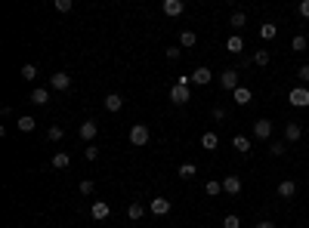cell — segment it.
<instances>
[{
  "instance_id": "cell-1",
  "label": "cell",
  "mask_w": 309,
  "mask_h": 228,
  "mask_svg": "<svg viewBox=\"0 0 309 228\" xmlns=\"http://www.w3.org/2000/svg\"><path fill=\"white\" fill-rule=\"evenodd\" d=\"M148 139H152V133H148L146 123H133V126H130V145H133V148H146Z\"/></svg>"
},
{
  "instance_id": "cell-2",
  "label": "cell",
  "mask_w": 309,
  "mask_h": 228,
  "mask_svg": "<svg viewBox=\"0 0 309 228\" xmlns=\"http://www.w3.org/2000/svg\"><path fill=\"white\" fill-rule=\"evenodd\" d=\"M288 102L294 108H309V90L306 87H294L288 92Z\"/></svg>"
},
{
  "instance_id": "cell-3",
  "label": "cell",
  "mask_w": 309,
  "mask_h": 228,
  "mask_svg": "<svg viewBox=\"0 0 309 228\" xmlns=\"http://www.w3.org/2000/svg\"><path fill=\"white\" fill-rule=\"evenodd\" d=\"M192 99V87H182V83H173L170 87V102L173 105H186Z\"/></svg>"
},
{
  "instance_id": "cell-4",
  "label": "cell",
  "mask_w": 309,
  "mask_h": 228,
  "mask_svg": "<svg viewBox=\"0 0 309 228\" xmlns=\"http://www.w3.org/2000/svg\"><path fill=\"white\" fill-rule=\"evenodd\" d=\"M238 68H226V71H223L220 74V83H223V90H229V92H235L238 87H241V83H238Z\"/></svg>"
},
{
  "instance_id": "cell-5",
  "label": "cell",
  "mask_w": 309,
  "mask_h": 228,
  "mask_svg": "<svg viewBox=\"0 0 309 228\" xmlns=\"http://www.w3.org/2000/svg\"><path fill=\"white\" fill-rule=\"evenodd\" d=\"M96 133H99V123H96V121H83V123L78 126V136H81L83 142H87V145H93Z\"/></svg>"
},
{
  "instance_id": "cell-6",
  "label": "cell",
  "mask_w": 309,
  "mask_h": 228,
  "mask_svg": "<svg viewBox=\"0 0 309 228\" xmlns=\"http://www.w3.org/2000/svg\"><path fill=\"white\" fill-rule=\"evenodd\" d=\"M49 87L59 90V92H65V90L71 87V74H68V71H56V74H49Z\"/></svg>"
},
{
  "instance_id": "cell-7",
  "label": "cell",
  "mask_w": 309,
  "mask_h": 228,
  "mask_svg": "<svg viewBox=\"0 0 309 228\" xmlns=\"http://www.w3.org/2000/svg\"><path fill=\"white\" fill-rule=\"evenodd\" d=\"M211 80H213V71L207 68V65H198V68L192 71V83H195V87H207Z\"/></svg>"
},
{
  "instance_id": "cell-8",
  "label": "cell",
  "mask_w": 309,
  "mask_h": 228,
  "mask_svg": "<svg viewBox=\"0 0 309 228\" xmlns=\"http://www.w3.org/2000/svg\"><path fill=\"white\" fill-rule=\"evenodd\" d=\"M254 136L266 142V139H272V121H266V117H260V121H254Z\"/></svg>"
},
{
  "instance_id": "cell-9",
  "label": "cell",
  "mask_w": 309,
  "mask_h": 228,
  "mask_svg": "<svg viewBox=\"0 0 309 228\" xmlns=\"http://www.w3.org/2000/svg\"><path fill=\"white\" fill-rule=\"evenodd\" d=\"M161 10H164V15L177 19V15L186 13V3H182V0H164V3H161Z\"/></svg>"
},
{
  "instance_id": "cell-10",
  "label": "cell",
  "mask_w": 309,
  "mask_h": 228,
  "mask_svg": "<svg viewBox=\"0 0 309 228\" xmlns=\"http://www.w3.org/2000/svg\"><path fill=\"white\" fill-rule=\"evenodd\" d=\"M300 139H303V126H300L297 121H291V123L285 126V142L294 145V142H300Z\"/></svg>"
},
{
  "instance_id": "cell-11",
  "label": "cell",
  "mask_w": 309,
  "mask_h": 228,
  "mask_svg": "<svg viewBox=\"0 0 309 228\" xmlns=\"http://www.w3.org/2000/svg\"><path fill=\"white\" fill-rule=\"evenodd\" d=\"M170 200H167V198H152V204H148V210H152V213L155 216H167V213H170Z\"/></svg>"
},
{
  "instance_id": "cell-12",
  "label": "cell",
  "mask_w": 309,
  "mask_h": 228,
  "mask_svg": "<svg viewBox=\"0 0 309 228\" xmlns=\"http://www.w3.org/2000/svg\"><path fill=\"white\" fill-rule=\"evenodd\" d=\"M232 102H235V105H250V102H254V92H250L247 87H238L235 92H232Z\"/></svg>"
},
{
  "instance_id": "cell-13",
  "label": "cell",
  "mask_w": 309,
  "mask_h": 228,
  "mask_svg": "<svg viewBox=\"0 0 309 228\" xmlns=\"http://www.w3.org/2000/svg\"><path fill=\"white\" fill-rule=\"evenodd\" d=\"M223 191L226 194H241V179L238 176H226V179H223Z\"/></svg>"
},
{
  "instance_id": "cell-14",
  "label": "cell",
  "mask_w": 309,
  "mask_h": 228,
  "mask_svg": "<svg viewBox=\"0 0 309 228\" xmlns=\"http://www.w3.org/2000/svg\"><path fill=\"white\" fill-rule=\"evenodd\" d=\"M124 108V99L118 96V92H112V96H105V111H112V114H118Z\"/></svg>"
},
{
  "instance_id": "cell-15",
  "label": "cell",
  "mask_w": 309,
  "mask_h": 228,
  "mask_svg": "<svg viewBox=\"0 0 309 228\" xmlns=\"http://www.w3.org/2000/svg\"><path fill=\"white\" fill-rule=\"evenodd\" d=\"M68 167H71V154H68V151L53 154V170H68Z\"/></svg>"
},
{
  "instance_id": "cell-16",
  "label": "cell",
  "mask_w": 309,
  "mask_h": 228,
  "mask_svg": "<svg viewBox=\"0 0 309 228\" xmlns=\"http://www.w3.org/2000/svg\"><path fill=\"white\" fill-rule=\"evenodd\" d=\"M260 37L263 40H275V37H278V25H275V22H263L260 25Z\"/></svg>"
},
{
  "instance_id": "cell-17",
  "label": "cell",
  "mask_w": 309,
  "mask_h": 228,
  "mask_svg": "<svg viewBox=\"0 0 309 228\" xmlns=\"http://www.w3.org/2000/svg\"><path fill=\"white\" fill-rule=\"evenodd\" d=\"M108 213H112V207H108L105 200H96V204H93V219H96V222L108 219Z\"/></svg>"
},
{
  "instance_id": "cell-18",
  "label": "cell",
  "mask_w": 309,
  "mask_h": 228,
  "mask_svg": "<svg viewBox=\"0 0 309 228\" xmlns=\"http://www.w3.org/2000/svg\"><path fill=\"white\" fill-rule=\"evenodd\" d=\"M201 148L204 151H216V148H220V136H216V133H204V136H201Z\"/></svg>"
},
{
  "instance_id": "cell-19",
  "label": "cell",
  "mask_w": 309,
  "mask_h": 228,
  "mask_svg": "<svg viewBox=\"0 0 309 228\" xmlns=\"http://www.w3.org/2000/svg\"><path fill=\"white\" fill-rule=\"evenodd\" d=\"M294 194H297V185L294 182H291V179H285V182H278V198H294Z\"/></svg>"
},
{
  "instance_id": "cell-20",
  "label": "cell",
  "mask_w": 309,
  "mask_h": 228,
  "mask_svg": "<svg viewBox=\"0 0 309 228\" xmlns=\"http://www.w3.org/2000/svg\"><path fill=\"white\" fill-rule=\"evenodd\" d=\"M226 49H229V53H235V56H241V49H244V40H241V34H232V37L226 40Z\"/></svg>"
},
{
  "instance_id": "cell-21",
  "label": "cell",
  "mask_w": 309,
  "mask_h": 228,
  "mask_svg": "<svg viewBox=\"0 0 309 228\" xmlns=\"http://www.w3.org/2000/svg\"><path fill=\"white\" fill-rule=\"evenodd\" d=\"M177 176H179V179H186V182H189V179H195V176H198V167H195V164H182L179 170H177Z\"/></svg>"
},
{
  "instance_id": "cell-22",
  "label": "cell",
  "mask_w": 309,
  "mask_h": 228,
  "mask_svg": "<svg viewBox=\"0 0 309 228\" xmlns=\"http://www.w3.org/2000/svg\"><path fill=\"white\" fill-rule=\"evenodd\" d=\"M31 102H34V105H47V102H49V92H47L44 87L31 90Z\"/></svg>"
},
{
  "instance_id": "cell-23",
  "label": "cell",
  "mask_w": 309,
  "mask_h": 228,
  "mask_svg": "<svg viewBox=\"0 0 309 228\" xmlns=\"http://www.w3.org/2000/svg\"><path fill=\"white\" fill-rule=\"evenodd\" d=\"M250 59H254V65H260V68H266V65H269V49H257V53L254 56H250Z\"/></svg>"
},
{
  "instance_id": "cell-24",
  "label": "cell",
  "mask_w": 309,
  "mask_h": 228,
  "mask_svg": "<svg viewBox=\"0 0 309 228\" xmlns=\"http://www.w3.org/2000/svg\"><path fill=\"white\" fill-rule=\"evenodd\" d=\"M34 126H37V121H34L31 114H22V117H19V130H22V133H31Z\"/></svg>"
},
{
  "instance_id": "cell-25",
  "label": "cell",
  "mask_w": 309,
  "mask_h": 228,
  "mask_svg": "<svg viewBox=\"0 0 309 228\" xmlns=\"http://www.w3.org/2000/svg\"><path fill=\"white\" fill-rule=\"evenodd\" d=\"M232 148H238L241 154H247V151H250V139L247 136H235V139H232Z\"/></svg>"
},
{
  "instance_id": "cell-26",
  "label": "cell",
  "mask_w": 309,
  "mask_h": 228,
  "mask_svg": "<svg viewBox=\"0 0 309 228\" xmlns=\"http://www.w3.org/2000/svg\"><path fill=\"white\" fill-rule=\"evenodd\" d=\"M195 44H198L195 31H182V34H179V46H195Z\"/></svg>"
},
{
  "instance_id": "cell-27",
  "label": "cell",
  "mask_w": 309,
  "mask_h": 228,
  "mask_svg": "<svg viewBox=\"0 0 309 228\" xmlns=\"http://www.w3.org/2000/svg\"><path fill=\"white\" fill-rule=\"evenodd\" d=\"M306 44H309V40H306V34H297L294 40H291V53H303V49H306Z\"/></svg>"
},
{
  "instance_id": "cell-28",
  "label": "cell",
  "mask_w": 309,
  "mask_h": 228,
  "mask_svg": "<svg viewBox=\"0 0 309 228\" xmlns=\"http://www.w3.org/2000/svg\"><path fill=\"white\" fill-rule=\"evenodd\" d=\"M229 25H232V28H235V31H241V28H244V25H247L244 13H232V15H229Z\"/></svg>"
},
{
  "instance_id": "cell-29",
  "label": "cell",
  "mask_w": 309,
  "mask_h": 228,
  "mask_svg": "<svg viewBox=\"0 0 309 228\" xmlns=\"http://www.w3.org/2000/svg\"><path fill=\"white\" fill-rule=\"evenodd\" d=\"M143 213H146L143 204H130V207H127V216L133 219V222H139V219H143Z\"/></svg>"
},
{
  "instance_id": "cell-30",
  "label": "cell",
  "mask_w": 309,
  "mask_h": 228,
  "mask_svg": "<svg viewBox=\"0 0 309 228\" xmlns=\"http://www.w3.org/2000/svg\"><path fill=\"white\" fill-rule=\"evenodd\" d=\"M19 74H22V80H34V77H37V65H31V62H28V65H22V71H19Z\"/></svg>"
},
{
  "instance_id": "cell-31",
  "label": "cell",
  "mask_w": 309,
  "mask_h": 228,
  "mask_svg": "<svg viewBox=\"0 0 309 228\" xmlns=\"http://www.w3.org/2000/svg\"><path fill=\"white\" fill-rule=\"evenodd\" d=\"M285 151H288L285 142H269V154H272V157H281Z\"/></svg>"
},
{
  "instance_id": "cell-32",
  "label": "cell",
  "mask_w": 309,
  "mask_h": 228,
  "mask_svg": "<svg viewBox=\"0 0 309 228\" xmlns=\"http://www.w3.org/2000/svg\"><path fill=\"white\" fill-rule=\"evenodd\" d=\"M204 191H207V194H211V198H216V194H220V191H223V182H216V179H211V182H207V185H204Z\"/></svg>"
},
{
  "instance_id": "cell-33",
  "label": "cell",
  "mask_w": 309,
  "mask_h": 228,
  "mask_svg": "<svg viewBox=\"0 0 309 228\" xmlns=\"http://www.w3.org/2000/svg\"><path fill=\"white\" fill-rule=\"evenodd\" d=\"M62 136H65L62 126H49V130H47V139H49V142H59Z\"/></svg>"
},
{
  "instance_id": "cell-34",
  "label": "cell",
  "mask_w": 309,
  "mask_h": 228,
  "mask_svg": "<svg viewBox=\"0 0 309 228\" xmlns=\"http://www.w3.org/2000/svg\"><path fill=\"white\" fill-rule=\"evenodd\" d=\"M223 228H241V219L235 213H229L226 219H223Z\"/></svg>"
},
{
  "instance_id": "cell-35",
  "label": "cell",
  "mask_w": 309,
  "mask_h": 228,
  "mask_svg": "<svg viewBox=\"0 0 309 228\" xmlns=\"http://www.w3.org/2000/svg\"><path fill=\"white\" fill-rule=\"evenodd\" d=\"M78 188H81V194H93V191H96V185L90 182V179H83V182L78 185Z\"/></svg>"
},
{
  "instance_id": "cell-36",
  "label": "cell",
  "mask_w": 309,
  "mask_h": 228,
  "mask_svg": "<svg viewBox=\"0 0 309 228\" xmlns=\"http://www.w3.org/2000/svg\"><path fill=\"white\" fill-rule=\"evenodd\" d=\"M83 157H87V160H96V157H99V148H96V145H87V148H83Z\"/></svg>"
},
{
  "instance_id": "cell-37",
  "label": "cell",
  "mask_w": 309,
  "mask_h": 228,
  "mask_svg": "<svg viewBox=\"0 0 309 228\" xmlns=\"http://www.w3.org/2000/svg\"><path fill=\"white\" fill-rule=\"evenodd\" d=\"M71 0H56V10H59V13H71Z\"/></svg>"
},
{
  "instance_id": "cell-38",
  "label": "cell",
  "mask_w": 309,
  "mask_h": 228,
  "mask_svg": "<svg viewBox=\"0 0 309 228\" xmlns=\"http://www.w3.org/2000/svg\"><path fill=\"white\" fill-rule=\"evenodd\" d=\"M297 13H300V19H309V0H300Z\"/></svg>"
},
{
  "instance_id": "cell-39",
  "label": "cell",
  "mask_w": 309,
  "mask_h": 228,
  "mask_svg": "<svg viewBox=\"0 0 309 228\" xmlns=\"http://www.w3.org/2000/svg\"><path fill=\"white\" fill-rule=\"evenodd\" d=\"M179 53H182L179 46H167V59H170V62H177V59H179Z\"/></svg>"
},
{
  "instance_id": "cell-40",
  "label": "cell",
  "mask_w": 309,
  "mask_h": 228,
  "mask_svg": "<svg viewBox=\"0 0 309 228\" xmlns=\"http://www.w3.org/2000/svg\"><path fill=\"white\" fill-rule=\"evenodd\" d=\"M213 121H226V108L216 105V108H213Z\"/></svg>"
},
{
  "instance_id": "cell-41",
  "label": "cell",
  "mask_w": 309,
  "mask_h": 228,
  "mask_svg": "<svg viewBox=\"0 0 309 228\" xmlns=\"http://www.w3.org/2000/svg\"><path fill=\"white\" fill-rule=\"evenodd\" d=\"M297 74H300V80H303V83H309V65H303Z\"/></svg>"
},
{
  "instance_id": "cell-42",
  "label": "cell",
  "mask_w": 309,
  "mask_h": 228,
  "mask_svg": "<svg viewBox=\"0 0 309 228\" xmlns=\"http://www.w3.org/2000/svg\"><path fill=\"white\" fill-rule=\"evenodd\" d=\"M254 228H275V222H269V219H263V222H257Z\"/></svg>"
}]
</instances>
